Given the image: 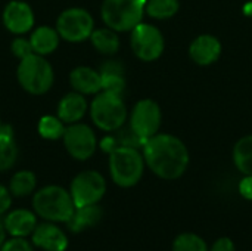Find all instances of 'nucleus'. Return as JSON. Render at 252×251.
Wrapping results in <instances>:
<instances>
[{
    "instance_id": "obj_1",
    "label": "nucleus",
    "mask_w": 252,
    "mask_h": 251,
    "mask_svg": "<svg viewBox=\"0 0 252 251\" xmlns=\"http://www.w3.org/2000/svg\"><path fill=\"white\" fill-rule=\"evenodd\" d=\"M142 148L146 166L161 179H179L189 166V151L186 145L173 135L157 133L149 138Z\"/></svg>"
},
{
    "instance_id": "obj_2",
    "label": "nucleus",
    "mask_w": 252,
    "mask_h": 251,
    "mask_svg": "<svg viewBox=\"0 0 252 251\" xmlns=\"http://www.w3.org/2000/svg\"><path fill=\"white\" fill-rule=\"evenodd\" d=\"M32 209L49 222H68L75 212V204L65 188L49 185L34 194Z\"/></svg>"
},
{
    "instance_id": "obj_3",
    "label": "nucleus",
    "mask_w": 252,
    "mask_h": 251,
    "mask_svg": "<svg viewBox=\"0 0 252 251\" xmlns=\"http://www.w3.org/2000/svg\"><path fill=\"white\" fill-rule=\"evenodd\" d=\"M16 78L19 86L30 95L47 93L55 81L53 67L44 56L32 53L19 61L16 68Z\"/></svg>"
},
{
    "instance_id": "obj_4",
    "label": "nucleus",
    "mask_w": 252,
    "mask_h": 251,
    "mask_svg": "<svg viewBox=\"0 0 252 251\" xmlns=\"http://www.w3.org/2000/svg\"><path fill=\"white\" fill-rule=\"evenodd\" d=\"M145 158L137 148L117 146L109 154V173L121 188H131L139 183L145 172Z\"/></svg>"
},
{
    "instance_id": "obj_5",
    "label": "nucleus",
    "mask_w": 252,
    "mask_h": 251,
    "mask_svg": "<svg viewBox=\"0 0 252 251\" xmlns=\"http://www.w3.org/2000/svg\"><path fill=\"white\" fill-rule=\"evenodd\" d=\"M90 117L103 132L120 130L127 120V108L121 95L100 90L90 104Z\"/></svg>"
},
{
    "instance_id": "obj_6",
    "label": "nucleus",
    "mask_w": 252,
    "mask_h": 251,
    "mask_svg": "<svg viewBox=\"0 0 252 251\" xmlns=\"http://www.w3.org/2000/svg\"><path fill=\"white\" fill-rule=\"evenodd\" d=\"M145 6V0H103L100 16L108 28L126 33L142 22Z\"/></svg>"
},
{
    "instance_id": "obj_7",
    "label": "nucleus",
    "mask_w": 252,
    "mask_h": 251,
    "mask_svg": "<svg viewBox=\"0 0 252 251\" xmlns=\"http://www.w3.org/2000/svg\"><path fill=\"white\" fill-rule=\"evenodd\" d=\"M56 30L62 40L80 43L90 38L94 30V19L92 13L83 7H68L58 16Z\"/></svg>"
},
{
    "instance_id": "obj_8",
    "label": "nucleus",
    "mask_w": 252,
    "mask_h": 251,
    "mask_svg": "<svg viewBox=\"0 0 252 251\" xmlns=\"http://www.w3.org/2000/svg\"><path fill=\"white\" fill-rule=\"evenodd\" d=\"M106 192L105 178L96 170H84L78 173L69 186V194L75 207L97 204Z\"/></svg>"
},
{
    "instance_id": "obj_9",
    "label": "nucleus",
    "mask_w": 252,
    "mask_h": 251,
    "mask_svg": "<svg viewBox=\"0 0 252 251\" xmlns=\"http://www.w3.org/2000/svg\"><path fill=\"white\" fill-rule=\"evenodd\" d=\"M130 44L133 53L145 62L157 61L164 52V37L162 33L151 24L140 22L131 30Z\"/></svg>"
},
{
    "instance_id": "obj_10",
    "label": "nucleus",
    "mask_w": 252,
    "mask_h": 251,
    "mask_svg": "<svg viewBox=\"0 0 252 251\" xmlns=\"http://www.w3.org/2000/svg\"><path fill=\"white\" fill-rule=\"evenodd\" d=\"M161 108L152 99L139 101L130 115V129L145 143L149 138L155 136L161 127Z\"/></svg>"
},
{
    "instance_id": "obj_11",
    "label": "nucleus",
    "mask_w": 252,
    "mask_h": 251,
    "mask_svg": "<svg viewBox=\"0 0 252 251\" xmlns=\"http://www.w3.org/2000/svg\"><path fill=\"white\" fill-rule=\"evenodd\" d=\"M62 139L68 154L78 161L89 160L97 148V139L94 132L90 126L83 123L68 124L65 127Z\"/></svg>"
},
{
    "instance_id": "obj_12",
    "label": "nucleus",
    "mask_w": 252,
    "mask_h": 251,
    "mask_svg": "<svg viewBox=\"0 0 252 251\" xmlns=\"http://www.w3.org/2000/svg\"><path fill=\"white\" fill-rule=\"evenodd\" d=\"M1 21L9 33L15 36H22L32 30L35 16L32 7L27 1L12 0L4 6L1 13Z\"/></svg>"
},
{
    "instance_id": "obj_13",
    "label": "nucleus",
    "mask_w": 252,
    "mask_h": 251,
    "mask_svg": "<svg viewBox=\"0 0 252 251\" xmlns=\"http://www.w3.org/2000/svg\"><path fill=\"white\" fill-rule=\"evenodd\" d=\"M32 244L44 251H65L68 249V237L55 223L44 222L35 226Z\"/></svg>"
},
{
    "instance_id": "obj_14",
    "label": "nucleus",
    "mask_w": 252,
    "mask_h": 251,
    "mask_svg": "<svg viewBox=\"0 0 252 251\" xmlns=\"http://www.w3.org/2000/svg\"><path fill=\"white\" fill-rule=\"evenodd\" d=\"M221 53V43L217 37L211 34L198 36L189 47V56L192 61L201 67L214 64Z\"/></svg>"
},
{
    "instance_id": "obj_15",
    "label": "nucleus",
    "mask_w": 252,
    "mask_h": 251,
    "mask_svg": "<svg viewBox=\"0 0 252 251\" xmlns=\"http://www.w3.org/2000/svg\"><path fill=\"white\" fill-rule=\"evenodd\" d=\"M89 109V104L84 98V95L78 92H71L62 96V99L58 102V117L68 126L74 123H80V120L86 115Z\"/></svg>"
},
{
    "instance_id": "obj_16",
    "label": "nucleus",
    "mask_w": 252,
    "mask_h": 251,
    "mask_svg": "<svg viewBox=\"0 0 252 251\" xmlns=\"http://www.w3.org/2000/svg\"><path fill=\"white\" fill-rule=\"evenodd\" d=\"M69 84L81 95H97L102 90V77L90 67H77L69 72Z\"/></svg>"
},
{
    "instance_id": "obj_17",
    "label": "nucleus",
    "mask_w": 252,
    "mask_h": 251,
    "mask_svg": "<svg viewBox=\"0 0 252 251\" xmlns=\"http://www.w3.org/2000/svg\"><path fill=\"white\" fill-rule=\"evenodd\" d=\"M3 226H4L6 232H9L12 237L25 238L34 232V229L37 226V217L30 210L16 209L4 217Z\"/></svg>"
},
{
    "instance_id": "obj_18",
    "label": "nucleus",
    "mask_w": 252,
    "mask_h": 251,
    "mask_svg": "<svg viewBox=\"0 0 252 251\" xmlns=\"http://www.w3.org/2000/svg\"><path fill=\"white\" fill-rule=\"evenodd\" d=\"M30 41L32 46L34 53L46 56L53 53L61 41V36L56 28L49 25H40L34 28V31L30 36Z\"/></svg>"
},
{
    "instance_id": "obj_19",
    "label": "nucleus",
    "mask_w": 252,
    "mask_h": 251,
    "mask_svg": "<svg viewBox=\"0 0 252 251\" xmlns=\"http://www.w3.org/2000/svg\"><path fill=\"white\" fill-rule=\"evenodd\" d=\"M100 77H102V90L111 92L117 95H123L126 89V78H124V67L118 61H106L100 67Z\"/></svg>"
},
{
    "instance_id": "obj_20",
    "label": "nucleus",
    "mask_w": 252,
    "mask_h": 251,
    "mask_svg": "<svg viewBox=\"0 0 252 251\" xmlns=\"http://www.w3.org/2000/svg\"><path fill=\"white\" fill-rule=\"evenodd\" d=\"M102 216H103V212L97 204L75 207L74 215L66 222L68 229L71 232H81V231H84L87 228H92V226L97 225L100 222Z\"/></svg>"
},
{
    "instance_id": "obj_21",
    "label": "nucleus",
    "mask_w": 252,
    "mask_h": 251,
    "mask_svg": "<svg viewBox=\"0 0 252 251\" xmlns=\"http://www.w3.org/2000/svg\"><path fill=\"white\" fill-rule=\"evenodd\" d=\"M18 160V145L13 129L9 124L0 126V172H6L15 166Z\"/></svg>"
},
{
    "instance_id": "obj_22",
    "label": "nucleus",
    "mask_w": 252,
    "mask_h": 251,
    "mask_svg": "<svg viewBox=\"0 0 252 251\" xmlns=\"http://www.w3.org/2000/svg\"><path fill=\"white\" fill-rule=\"evenodd\" d=\"M90 41L93 44V47L102 53V55H115L120 49V37L117 34V31L111 30V28H94L92 36H90Z\"/></svg>"
},
{
    "instance_id": "obj_23",
    "label": "nucleus",
    "mask_w": 252,
    "mask_h": 251,
    "mask_svg": "<svg viewBox=\"0 0 252 251\" xmlns=\"http://www.w3.org/2000/svg\"><path fill=\"white\" fill-rule=\"evenodd\" d=\"M233 163L245 176H252V135L241 138L233 148Z\"/></svg>"
},
{
    "instance_id": "obj_24",
    "label": "nucleus",
    "mask_w": 252,
    "mask_h": 251,
    "mask_svg": "<svg viewBox=\"0 0 252 251\" xmlns=\"http://www.w3.org/2000/svg\"><path fill=\"white\" fill-rule=\"evenodd\" d=\"M35 185H37V179L31 170H19L10 179L9 191L13 197L21 198V197H27L32 194V191L35 189Z\"/></svg>"
},
{
    "instance_id": "obj_25",
    "label": "nucleus",
    "mask_w": 252,
    "mask_h": 251,
    "mask_svg": "<svg viewBox=\"0 0 252 251\" xmlns=\"http://www.w3.org/2000/svg\"><path fill=\"white\" fill-rule=\"evenodd\" d=\"M179 0H148L145 10L151 18L155 19H168L179 12Z\"/></svg>"
},
{
    "instance_id": "obj_26",
    "label": "nucleus",
    "mask_w": 252,
    "mask_h": 251,
    "mask_svg": "<svg viewBox=\"0 0 252 251\" xmlns=\"http://www.w3.org/2000/svg\"><path fill=\"white\" fill-rule=\"evenodd\" d=\"M65 123L58 115H44L40 118L37 124L38 135L49 141H56L63 136L65 132Z\"/></svg>"
},
{
    "instance_id": "obj_27",
    "label": "nucleus",
    "mask_w": 252,
    "mask_h": 251,
    "mask_svg": "<svg viewBox=\"0 0 252 251\" xmlns=\"http://www.w3.org/2000/svg\"><path fill=\"white\" fill-rule=\"evenodd\" d=\"M173 251H208L207 243L196 234L185 232L174 238Z\"/></svg>"
},
{
    "instance_id": "obj_28",
    "label": "nucleus",
    "mask_w": 252,
    "mask_h": 251,
    "mask_svg": "<svg viewBox=\"0 0 252 251\" xmlns=\"http://www.w3.org/2000/svg\"><path fill=\"white\" fill-rule=\"evenodd\" d=\"M10 50H12V53L19 61L34 53L30 38H25V37H16V38H13L12 40V44H10Z\"/></svg>"
},
{
    "instance_id": "obj_29",
    "label": "nucleus",
    "mask_w": 252,
    "mask_h": 251,
    "mask_svg": "<svg viewBox=\"0 0 252 251\" xmlns=\"http://www.w3.org/2000/svg\"><path fill=\"white\" fill-rule=\"evenodd\" d=\"M0 251H34L31 244L21 237H13L12 240H7L0 247Z\"/></svg>"
},
{
    "instance_id": "obj_30",
    "label": "nucleus",
    "mask_w": 252,
    "mask_h": 251,
    "mask_svg": "<svg viewBox=\"0 0 252 251\" xmlns=\"http://www.w3.org/2000/svg\"><path fill=\"white\" fill-rule=\"evenodd\" d=\"M10 195L12 194H10L9 188L0 185V216L10 209V204H12V197Z\"/></svg>"
},
{
    "instance_id": "obj_31",
    "label": "nucleus",
    "mask_w": 252,
    "mask_h": 251,
    "mask_svg": "<svg viewBox=\"0 0 252 251\" xmlns=\"http://www.w3.org/2000/svg\"><path fill=\"white\" fill-rule=\"evenodd\" d=\"M210 251H235V244H233V241L230 238L221 237L213 244Z\"/></svg>"
},
{
    "instance_id": "obj_32",
    "label": "nucleus",
    "mask_w": 252,
    "mask_h": 251,
    "mask_svg": "<svg viewBox=\"0 0 252 251\" xmlns=\"http://www.w3.org/2000/svg\"><path fill=\"white\" fill-rule=\"evenodd\" d=\"M239 192L245 200L252 201V176H245L239 183Z\"/></svg>"
},
{
    "instance_id": "obj_33",
    "label": "nucleus",
    "mask_w": 252,
    "mask_h": 251,
    "mask_svg": "<svg viewBox=\"0 0 252 251\" xmlns=\"http://www.w3.org/2000/svg\"><path fill=\"white\" fill-rule=\"evenodd\" d=\"M4 235H6V229H4V226L0 223V247H1L3 243H4Z\"/></svg>"
},
{
    "instance_id": "obj_34",
    "label": "nucleus",
    "mask_w": 252,
    "mask_h": 251,
    "mask_svg": "<svg viewBox=\"0 0 252 251\" xmlns=\"http://www.w3.org/2000/svg\"><path fill=\"white\" fill-rule=\"evenodd\" d=\"M244 12H245L247 15H252V3H248V4L244 7Z\"/></svg>"
},
{
    "instance_id": "obj_35",
    "label": "nucleus",
    "mask_w": 252,
    "mask_h": 251,
    "mask_svg": "<svg viewBox=\"0 0 252 251\" xmlns=\"http://www.w3.org/2000/svg\"><path fill=\"white\" fill-rule=\"evenodd\" d=\"M0 126H1V120H0Z\"/></svg>"
}]
</instances>
